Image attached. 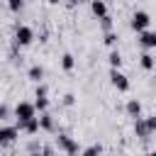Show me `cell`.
<instances>
[{
    "mask_svg": "<svg viewBox=\"0 0 156 156\" xmlns=\"http://www.w3.org/2000/svg\"><path fill=\"white\" fill-rule=\"evenodd\" d=\"M34 117H37V110H34V105H32V102L22 100V102H17V105H15V127H17V129H20L24 122L34 119Z\"/></svg>",
    "mask_w": 156,
    "mask_h": 156,
    "instance_id": "obj_1",
    "label": "cell"
},
{
    "mask_svg": "<svg viewBox=\"0 0 156 156\" xmlns=\"http://www.w3.org/2000/svg\"><path fill=\"white\" fill-rule=\"evenodd\" d=\"M56 146H58L66 156H78V154H80L78 141H76L73 136H68L66 132H58V136H56Z\"/></svg>",
    "mask_w": 156,
    "mask_h": 156,
    "instance_id": "obj_2",
    "label": "cell"
},
{
    "mask_svg": "<svg viewBox=\"0 0 156 156\" xmlns=\"http://www.w3.org/2000/svg\"><path fill=\"white\" fill-rule=\"evenodd\" d=\"M149 24H151V15H149L146 10H136V12L132 15V20H129V27H132L136 34L146 32V29H149Z\"/></svg>",
    "mask_w": 156,
    "mask_h": 156,
    "instance_id": "obj_3",
    "label": "cell"
},
{
    "mask_svg": "<svg viewBox=\"0 0 156 156\" xmlns=\"http://www.w3.org/2000/svg\"><path fill=\"white\" fill-rule=\"evenodd\" d=\"M34 41V29L29 24H17L15 27V44L17 46H29Z\"/></svg>",
    "mask_w": 156,
    "mask_h": 156,
    "instance_id": "obj_4",
    "label": "cell"
},
{
    "mask_svg": "<svg viewBox=\"0 0 156 156\" xmlns=\"http://www.w3.org/2000/svg\"><path fill=\"white\" fill-rule=\"evenodd\" d=\"M20 139V129L15 124H0V146H10Z\"/></svg>",
    "mask_w": 156,
    "mask_h": 156,
    "instance_id": "obj_5",
    "label": "cell"
},
{
    "mask_svg": "<svg viewBox=\"0 0 156 156\" xmlns=\"http://www.w3.org/2000/svg\"><path fill=\"white\" fill-rule=\"evenodd\" d=\"M110 83H112L119 93H127V90H129V78H127L122 71H112V68H110Z\"/></svg>",
    "mask_w": 156,
    "mask_h": 156,
    "instance_id": "obj_6",
    "label": "cell"
},
{
    "mask_svg": "<svg viewBox=\"0 0 156 156\" xmlns=\"http://www.w3.org/2000/svg\"><path fill=\"white\" fill-rule=\"evenodd\" d=\"M139 44H141V49H144V51L156 49V32H154V29L141 32V34H139Z\"/></svg>",
    "mask_w": 156,
    "mask_h": 156,
    "instance_id": "obj_7",
    "label": "cell"
},
{
    "mask_svg": "<svg viewBox=\"0 0 156 156\" xmlns=\"http://www.w3.org/2000/svg\"><path fill=\"white\" fill-rule=\"evenodd\" d=\"M37 122H39V132H41V129H44V132H54V129H56V122H54L51 112H41V115L37 117Z\"/></svg>",
    "mask_w": 156,
    "mask_h": 156,
    "instance_id": "obj_8",
    "label": "cell"
},
{
    "mask_svg": "<svg viewBox=\"0 0 156 156\" xmlns=\"http://www.w3.org/2000/svg\"><path fill=\"white\" fill-rule=\"evenodd\" d=\"M124 110H127V115H129L132 119H139V117H141V102H139L136 98L127 100V107H124Z\"/></svg>",
    "mask_w": 156,
    "mask_h": 156,
    "instance_id": "obj_9",
    "label": "cell"
},
{
    "mask_svg": "<svg viewBox=\"0 0 156 156\" xmlns=\"http://www.w3.org/2000/svg\"><path fill=\"white\" fill-rule=\"evenodd\" d=\"M27 78H29V80H34V83L39 85V83H41V78H44V68H41L39 63L29 66V71H27Z\"/></svg>",
    "mask_w": 156,
    "mask_h": 156,
    "instance_id": "obj_10",
    "label": "cell"
},
{
    "mask_svg": "<svg viewBox=\"0 0 156 156\" xmlns=\"http://www.w3.org/2000/svg\"><path fill=\"white\" fill-rule=\"evenodd\" d=\"M134 134H136L139 139H149V136H151V134H149V129H146V124H144V117L134 119Z\"/></svg>",
    "mask_w": 156,
    "mask_h": 156,
    "instance_id": "obj_11",
    "label": "cell"
},
{
    "mask_svg": "<svg viewBox=\"0 0 156 156\" xmlns=\"http://www.w3.org/2000/svg\"><path fill=\"white\" fill-rule=\"evenodd\" d=\"M90 10H93V15H95L98 20L107 15V5H105L102 0H93V2H90Z\"/></svg>",
    "mask_w": 156,
    "mask_h": 156,
    "instance_id": "obj_12",
    "label": "cell"
},
{
    "mask_svg": "<svg viewBox=\"0 0 156 156\" xmlns=\"http://www.w3.org/2000/svg\"><path fill=\"white\" fill-rule=\"evenodd\" d=\"M20 132H24V134H29V136L39 134V122H37V117H34V119H29V122H24V124L20 127Z\"/></svg>",
    "mask_w": 156,
    "mask_h": 156,
    "instance_id": "obj_13",
    "label": "cell"
},
{
    "mask_svg": "<svg viewBox=\"0 0 156 156\" xmlns=\"http://www.w3.org/2000/svg\"><path fill=\"white\" fill-rule=\"evenodd\" d=\"M107 61H110V68H112V71H119V66H122V54H119L117 49H112L110 56H107Z\"/></svg>",
    "mask_w": 156,
    "mask_h": 156,
    "instance_id": "obj_14",
    "label": "cell"
},
{
    "mask_svg": "<svg viewBox=\"0 0 156 156\" xmlns=\"http://www.w3.org/2000/svg\"><path fill=\"white\" fill-rule=\"evenodd\" d=\"M139 63H141L144 71H151V68H154V54H151V51H144V54L139 56Z\"/></svg>",
    "mask_w": 156,
    "mask_h": 156,
    "instance_id": "obj_15",
    "label": "cell"
},
{
    "mask_svg": "<svg viewBox=\"0 0 156 156\" xmlns=\"http://www.w3.org/2000/svg\"><path fill=\"white\" fill-rule=\"evenodd\" d=\"M80 156H102V144H90L80 149Z\"/></svg>",
    "mask_w": 156,
    "mask_h": 156,
    "instance_id": "obj_16",
    "label": "cell"
},
{
    "mask_svg": "<svg viewBox=\"0 0 156 156\" xmlns=\"http://www.w3.org/2000/svg\"><path fill=\"white\" fill-rule=\"evenodd\" d=\"M73 66H76L73 54H63V56H61V68H63V71H73Z\"/></svg>",
    "mask_w": 156,
    "mask_h": 156,
    "instance_id": "obj_17",
    "label": "cell"
},
{
    "mask_svg": "<svg viewBox=\"0 0 156 156\" xmlns=\"http://www.w3.org/2000/svg\"><path fill=\"white\" fill-rule=\"evenodd\" d=\"M100 29H102L105 34H107V32H115V29H112V17H110V15L100 17Z\"/></svg>",
    "mask_w": 156,
    "mask_h": 156,
    "instance_id": "obj_18",
    "label": "cell"
},
{
    "mask_svg": "<svg viewBox=\"0 0 156 156\" xmlns=\"http://www.w3.org/2000/svg\"><path fill=\"white\" fill-rule=\"evenodd\" d=\"M117 32H107V34H102V44H107V46H115L117 44Z\"/></svg>",
    "mask_w": 156,
    "mask_h": 156,
    "instance_id": "obj_19",
    "label": "cell"
},
{
    "mask_svg": "<svg viewBox=\"0 0 156 156\" xmlns=\"http://www.w3.org/2000/svg\"><path fill=\"white\" fill-rule=\"evenodd\" d=\"M144 124H146L149 134H154V132H156V115H149V117H144Z\"/></svg>",
    "mask_w": 156,
    "mask_h": 156,
    "instance_id": "obj_20",
    "label": "cell"
},
{
    "mask_svg": "<svg viewBox=\"0 0 156 156\" xmlns=\"http://www.w3.org/2000/svg\"><path fill=\"white\" fill-rule=\"evenodd\" d=\"M7 7H10V12H20V10H24V2L22 0H10Z\"/></svg>",
    "mask_w": 156,
    "mask_h": 156,
    "instance_id": "obj_21",
    "label": "cell"
},
{
    "mask_svg": "<svg viewBox=\"0 0 156 156\" xmlns=\"http://www.w3.org/2000/svg\"><path fill=\"white\" fill-rule=\"evenodd\" d=\"M46 95H49V88H46L44 83H39L37 90H34V98H46Z\"/></svg>",
    "mask_w": 156,
    "mask_h": 156,
    "instance_id": "obj_22",
    "label": "cell"
},
{
    "mask_svg": "<svg viewBox=\"0 0 156 156\" xmlns=\"http://www.w3.org/2000/svg\"><path fill=\"white\" fill-rule=\"evenodd\" d=\"M5 119H10V107L5 102H0V122H5Z\"/></svg>",
    "mask_w": 156,
    "mask_h": 156,
    "instance_id": "obj_23",
    "label": "cell"
},
{
    "mask_svg": "<svg viewBox=\"0 0 156 156\" xmlns=\"http://www.w3.org/2000/svg\"><path fill=\"white\" fill-rule=\"evenodd\" d=\"M73 102H76V95H73V93H66V95H63V105H66V107H71Z\"/></svg>",
    "mask_w": 156,
    "mask_h": 156,
    "instance_id": "obj_24",
    "label": "cell"
},
{
    "mask_svg": "<svg viewBox=\"0 0 156 156\" xmlns=\"http://www.w3.org/2000/svg\"><path fill=\"white\" fill-rule=\"evenodd\" d=\"M27 156H44L41 151H34V154H27Z\"/></svg>",
    "mask_w": 156,
    "mask_h": 156,
    "instance_id": "obj_25",
    "label": "cell"
},
{
    "mask_svg": "<svg viewBox=\"0 0 156 156\" xmlns=\"http://www.w3.org/2000/svg\"><path fill=\"white\" fill-rule=\"evenodd\" d=\"M144 156H156V154H154V151H146V154H144Z\"/></svg>",
    "mask_w": 156,
    "mask_h": 156,
    "instance_id": "obj_26",
    "label": "cell"
}]
</instances>
